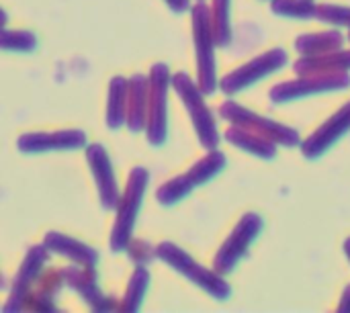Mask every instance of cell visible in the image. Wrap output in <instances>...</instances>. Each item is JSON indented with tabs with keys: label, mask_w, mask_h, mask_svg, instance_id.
Listing matches in <instances>:
<instances>
[{
	"label": "cell",
	"mask_w": 350,
	"mask_h": 313,
	"mask_svg": "<svg viewBox=\"0 0 350 313\" xmlns=\"http://www.w3.org/2000/svg\"><path fill=\"white\" fill-rule=\"evenodd\" d=\"M349 39H350V35H349Z\"/></svg>",
	"instance_id": "cell-32"
},
{
	"label": "cell",
	"mask_w": 350,
	"mask_h": 313,
	"mask_svg": "<svg viewBox=\"0 0 350 313\" xmlns=\"http://www.w3.org/2000/svg\"><path fill=\"white\" fill-rule=\"evenodd\" d=\"M262 230V219L256 213H248L242 217V221L236 226L234 234L226 240L219 254L215 256V271L217 273H230L234 271L236 262L246 254L248 246L256 240V236Z\"/></svg>",
	"instance_id": "cell-7"
},
{
	"label": "cell",
	"mask_w": 350,
	"mask_h": 313,
	"mask_svg": "<svg viewBox=\"0 0 350 313\" xmlns=\"http://www.w3.org/2000/svg\"><path fill=\"white\" fill-rule=\"evenodd\" d=\"M211 25H213V37L217 45H228L230 43V0H215L213 4V16H211Z\"/></svg>",
	"instance_id": "cell-22"
},
{
	"label": "cell",
	"mask_w": 350,
	"mask_h": 313,
	"mask_svg": "<svg viewBox=\"0 0 350 313\" xmlns=\"http://www.w3.org/2000/svg\"><path fill=\"white\" fill-rule=\"evenodd\" d=\"M350 84V78L347 74H308L306 80L299 82H285L279 84L277 88L271 90V98L277 103L289 100V98H297V96H308L314 92H326V90H334V88H347Z\"/></svg>",
	"instance_id": "cell-9"
},
{
	"label": "cell",
	"mask_w": 350,
	"mask_h": 313,
	"mask_svg": "<svg viewBox=\"0 0 350 313\" xmlns=\"http://www.w3.org/2000/svg\"><path fill=\"white\" fill-rule=\"evenodd\" d=\"M338 310L340 312H350V285L347 287V291H345V297H342V303H340Z\"/></svg>",
	"instance_id": "cell-29"
},
{
	"label": "cell",
	"mask_w": 350,
	"mask_h": 313,
	"mask_svg": "<svg viewBox=\"0 0 350 313\" xmlns=\"http://www.w3.org/2000/svg\"><path fill=\"white\" fill-rule=\"evenodd\" d=\"M297 74H328V72H347L350 70V51L340 53H322L318 55H308L306 59H299L295 64Z\"/></svg>",
	"instance_id": "cell-15"
},
{
	"label": "cell",
	"mask_w": 350,
	"mask_h": 313,
	"mask_svg": "<svg viewBox=\"0 0 350 313\" xmlns=\"http://www.w3.org/2000/svg\"><path fill=\"white\" fill-rule=\"evenodd\" d=\"M86 144L84 131H53V133H25L18 139V150L25 154H39L51 150H76Z\"/></svg>",
	"instance_id": "cell-11"
},
{
	"label": "cell",
	"mask_w": 350,
	"mask_h": 313,
	"mask_svg": "<svg viewBox=\"0 0 350 313\" xmlns=\"http://www.w3.org/2000/svg\"><path fill=\"white\" fill-rule=\"evenodd\" d=\"M45 256H47V252H45V248H41V246H35V248L29 250V254H27V258H25V262H23V267H21V273H18V277H16V281H14V293H12L10 303L6 305V310H8L16 299H23V297L27 295V287H29V283L37 277V273L41 271V264H43Z\"/></svg>",
	"instance_id": "cell-18"
},
{
	"label": "cell",
	"mask_w": 350,
	"mask_h": 313,
	"mask_svg": "<svg viewBox=\"0 0 350 313\" xmlns=\"http://www.w3.org/2000/svg\"><path fill=\"white\" fill-rule=\"evenodd\" d=\"M64 279L70 287H74L86 303L92 305V310H109V305L105 303V297L100 295L96 283H94V273L92 271H80V269H70L64 273Z\"/></svg>",
	"instance_id": "cell-17"
},
{
	"label": "cell",
	"mask_w": 350,
	"mask_h": 313,
	"mask_svg": "<svg viewBox=\"0 0 350 313\" xmlns=\"http://www.w3.org/2000/svg\"><path fill=\"white\" fill-rule=\"evenodd\" d=\"M170 74L164 64H156L150 72L148 82V139L152 146H160L166 139V90H168Z\"/></svg>",
	"instance_id": "cell-5"
},
{
	"label": "cell",
	"mask_w": 350,
	"mask_h": 313,
	"mask_svg": "<svg viewBox=\"0 0 350 313\" xmlns=\"http://www.w3.org/2000/svg\"><path fill=\"white\" fill-rule=\"evenodd\" d=\"M350 129V103L342 107L336 115H332L306 144H304V156L306 158H318L322 156L336 139H340Z\"/></svg>",
	"instance_id": "cell-12"
},
{
	"label": "cell",
	"mask_w": 350,
	"mask_h": 313,
	"mask_svg": "<svg viewBox=\"0 0 350 313\" xmlns=\"http://www.w3.org/2000/svg\"><path fill=\"white\" fill-rule=\"evenodd\" d=\"M287 64V53L283 49H271L267 53H262L260 57L252 59L250 64L238 68L236 72L228 74L221 80V90L228 94H234L246 86H250L252 82L269 76L271 72H277L279 68H283Z\"/></svg>",
	"instance_id": "cell-8"
},
{
	"label": "cell",
	"mask_w": 350,
	"mask_h": 313,
	"mask_svg": "<svg viewBox=\"0 0 350 313\" xmlns=\"http://www.w3.org/2000/svg\"><path fill=\"white\" fill-rule=\"evenodd\" d=\"M4 25H6V12L0 8V27H4Z\"/></svg>",
	"instance_id": "cell-30"
},
{
	"label": "cell",
	"mask_w": 350,
	"mask_h": 313,
	"mask_svg": "<svg viewBox=\"0 0 350 313\" xmlns=\"http://www.w3.org/2000/svg\"><path fill=\"white\" fill-rule=\"evenodd\" d=\"M125 98H127V80L113 78L107 107V125L111 129H119L125 121Z\"/></svg>",
	"instance_id": "cell-19"
},
{
	"label": "cell",
	"mask_w": 350,
	"mask_h": 313,
	"mask_svg": "<svg viewBox=\"0 0 350 313\" xmlns=\"http://www.w3.org/2000/svg\"><path fill=\"white\" fill-rule=\"evenodd\" d=\"M35 47H37V39L33 33L0 29V49H4V51H31Z\"/></svg>",
	"instance_id": "cell-23"
},
{
	"label": "cell",
	"mask_w": 350,
	"mask_h": 313,
	"mask_svg": "<svg viewBox=\"0 0 350 313\" xmlns=\"http://www.w3.org/2000/svg\"><path fill=\"white\" fill-rule=\"evenodd\" d=\"M166 4L174 10V12H185L189 8V0H166Z\"/></svg>",
	"instance_id": "cell-28"
},
{
	"label": "cell",
	"mask_w": 350,
	"mask_h": 313,
	"mask_svg": "<svg viewBox=\"0 0 350 313\" xmlns=\"http://www.w3.org/2000/svg\"><path fill=\"white\" fill-rule=\"evenodd\" d=\"M273 10L283 16L310 18L316 14V6L310 0H273Z\"/></svg>",
	"instance_id": "cell-26"
},
{
	"label": "cell",
	"mask_w": 350,
	"mask_h": 313,
	"mask_svg": "<svg viewBox=\"0 0 350 313\" xmlns=\"http://www.w3.org/2000/svg\"><path fill=\"white\" fill-rule=\"evenodd\" d=\"M226 139L242 150H246L248 154L260 156V158H275V144L254 131H248L244 127H232L226 133Z\"/></svg>",
	"instance_id": "cell-16"
},
{
	"label": "cell",
	"mask_w": 350,
	"mask_h": 313,
	"mask_svg": "<svg viewBox=\"0 0 350 313\" xmlns=\"http://www.w3.org/2000/svg\"><path fill=\"white\" fill-rule=\"evenodd\" d=\"M45 248L51 252H57L62 256H68L70 260H74L86 269H92L98 260V254L90 246H86L78 240H72L59 232H51L45 236Z\"/></svg>",
	"instance_id": "cell-14"
},
{
	"label": "cell",
	"mask_w": 350,
	"mask_h": 313,
	"mask_svg": "<svg viewBox=\"0 0 350 313\" xmlns=\"http://www.w3.org/2000/svg\"><path fill=\"white\" fill-rule=\"evenodd\" d=\"M193 189H195V187H193V182L189 180V176L183 174V176H178V178H174V180H170V182H166V185L158 191V201H160L162 205H172V203L180 201L183 197H187Z\"/></svg>",
	"instance_id": "cell-25"
},
{
	"label": "cell",
	"mask_w": 350,
	"mask_h": 313,
	"mask_svg": "<svg viewBox=\"0 0 350 313\" xmlns=\"http://www.w3.org/2000/svg\"><path fill=\"white\" fill-rule=\"evenodd\" d=\"M224 164H226V156H224L221 152H217V150H211L203 160H199V162L187 172V176H189V180L193 182V187H199V185L207 182L209 178H213V176L224 168Z\"/></svg>",
	"instance_id": "cell-21"
},
{
	"label": "cell",
	"mask_w": 350,
	"mask_h": 313,
	"mask_svg": "<svg viewBox=\"0 0 350 313\" xmlns=\"http://www.w3.org/2000/svg\"><path fill=\"white\" fill-rule=\"evenodd\" d=\"M316 16L324 23H334V25H350V8L345 6H334V4H324L316 8Z\"/></svg>",
	"instance_id": "cell-27"
},
{
	"label": "cell",
	"mask_w": 350,
	"mask_h": 313,
	"mask_svg": "<svg viewBox=\"0 0 350 313\" xmlns=\"http://www.w3.org/2000/svg\"><path fill=\"white\" fill-rule=\"evenodd\" d=\"M172 86L178 92V96L185 100V107H187V111H189V115L193 119V125H195V129L199 133V139H201L203 148L215 150V146L219 144V133H217L211 111L203 103L201 88L187 74H176L172 78Z\"/></svg>",
	"instance_id": "cell-4"
},
{
	"label": "cell",
	"mask_w": 350,
	"mask_h": 313,
	"mask_svg": "<svg viewBox=\"0 0 350 313\" xmlns=\"http://www.w3.org/2000/svg\"><path fill=\"white\" fill-rule=\"evenodd\" d=\"M347 254H349V258H350V240L347 242Z\"/></svg>",
	"instance_id": "cell-31"
},
{
	"label": "cell",
	"mask_w": 350,
	"mask_h": 313,
	"mask_svg": "<svg viewBox=\"0 0 350 313\" xmlns=\"http://www.w3.org/2000/svg\"><path fill=\"white\" fill-rule=\"evenodd\" d=\"M148 283H150V275L148 271H144L142 267L133 273L131 281H129V289H127V295H125V305L123 310L125 312H135L142 303V297L148 289Z\"/></svg>",
	"instance_id": "cell-24"
},
{
	"label": "cell",
	"mask_w": 350,
	"mask_h": 313,
	"mask_svg": "<svg viewBox=\"0 0 350 313\" xmlns=\"http://www.w3.org/2000/svg\"><path fill=\"white\" fill-rule=\"evenodd\" d=\"M156 256L162 258L164 262H168L174 271H178L180 275H185L189 281H193L195 285H199L201 289H205L209 295H213L215 299L224 301L230 297V287L228 283L217 275V273H211L207 271L205 267L197 264L185 250H180L178 246L170 244V242H164L158 246L156 250Z\"/></svg>",
	"instance_id": "cell-2"
},
{
	"label": "cell",
	"mask_w": 350,
	"mask_h": 313,
	"mask_svg": "<svg viewBox=\"0 0 350 313\" xmlns=\"http://www.w3.org/2000/svg\"><path fill=\"white\" fill-rule=\"evenodd\" d=\"M148 180H150V176H148L146 168L137 166V168L131 170V174L127 178L125 193H123V197L117 203V211L119 213H117V221L113 226V236H111L113 252H121L129 244L131 230H133L137 211L142 207V199H144Z\"/></svg>",
	"instance_id": "cell-1"
},
{
	"label": "cell",
	"mask_w": 350,
	"mask_h": 313,
	"mask_svg": "<svg viewBox=\"0 0 350 313\" xmlns=\"http://www.w3.org/2000/svg\"><path fill=\"white\" fill-rule=\"evenodd\" d=\"M88 164L92 168V174L96 178V187H98V195H100V203L105 209H115L119 203V191H117V180L113 174V166L111 160L105 152L103 146L94 144L88 148L86 152Z\"/></svg>",
	"instance_id": "cell-10"
},
{
	"label": "cell",
	"mask_w": 350,
	"mask_h": 313,
	"mask_svg": "<svg viewBox=\"0 0 350 313\" xmlns=\"http://www.w3.org/2000/svg\"><path fill=\"white\" fill-rule=\"evenodd\" d=\"M193 33H195V49H197V66H199V88L203 94H211L217 86L215 80V55H213V25L209 8L199 2L193 8Z\"/></svg>",
	"instance_id": "cell-3"
},
{
	"label": "cell",
	"mask_w": 350,
	"mask_h": 313,
	"mask_svg": "<svg viewBox=\"0 0 350 313\" xmlns=\"http://www.w3.org/2000/svg\"><path fill=\"white\" fill-rule=\"evenodd\" d=\"M148 115V78L135 74L127 82V98H125V121L131 131H142Z\"/></svg>",
	"instance_id": "cell-13"
},
{
	"label": "cell",
	"mask_w": 350,
	"mask_h": 313,
	"mask_svg": "<svg viewBox=\"0 0 350 313\" xmlns=\"http://www.w3.org/2000/svg\"><path fill=\"white\" fill-rule=\"evenodd\" d=\"M221 117L236 123L238 127H244L248 131H254L267 139H271L273 144H281V146H287V148H293L299 144V135L295 129H289L285 125H279L271 119H265L260 115H254L250 111H246L244 107H238L236 103L228 100L221 109H219Z\"/></svg>",
	"instance_id": "cell-6"
},
{
	"label": "cell",
	"mask_w": 350,
	"mask_h": 313,
	"mask_svg": "<svg viewBox=\"0 0 350 313\" xmlns=\"http://www.w3.org/2000/svg\"><path fill=\"white\" fill-rule=\"evenodd\" d=\"M342 45V37L338 33H322V35H301L295 43V47L306 55H322L330 53L332 49H338Z\"/></svg>",
	"instance_id": "cell-20"
}]
</instances>
